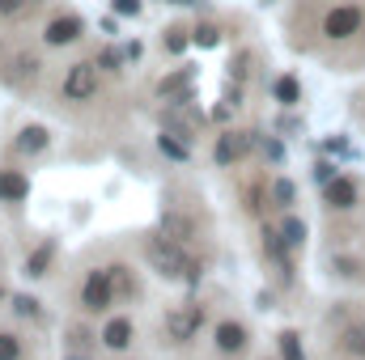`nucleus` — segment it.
I'll use <instances>...</instances> for the list:
<instances>
[{"instance_id":"obj_21","label":"nucleus","mask_w":365,"mask_h":360,"mask_svg":"<svg viewBox=\"0 0 365 360\" xmlns=\"http://www.w3.org/2000/svg\"><path fill=\"white\" fill-rule=\"evenodd\" d=\"M272 199L280 203V208H289V203H293V182H289V179H280V182L272 186Z\"/></svg>"},{"instance_id":"obj_6","label":"nucleus","mask_w":365,"mask_h":360,"mask_svg":"<svg viewBox=\"0 0 365 360\" xmlns=\"http://www.w3.org/2000/svg\"><path fill=\"white\" fill-rule=\"evenodd\" d=\"M357 195H361V191H357V179H340V174H336V179L323 186V203H327L331 212H349V208H357Z\"/></svg>"},{"instance_id":"obj_12","label":"nucleus","mask_w":365,"mask_h":360,"mask_svg":"<svg viewBox=\"0 0 365 360\" xmlns=\"http://www.w3.org/2000/svg\"><path fill=\"white\" fill-rule=\"evenodd\" d=\"M51 259H56V242H43V246L26 259V275H30V280H43L47 268H51Z\"/></svg>"},{"instance_id":"obj_17","label":"nucleus","mask_w":365,"mask_h":360,"mask_svg":"<svg viewBox=\"0 0 365 360\" xmlns=\"http://www.w3.org/2000/svg\"><path fill=\"white\" fill-rule=\"evenodd\" d=\"M280 233H284V242H289V246H302V242H306V225H302L297 216H284Z\"/></svg>"},{"instance_id":"obj_19","label":"nucleus","mask_w":365,"mask_h":360,"mask_svg":"<svg viewBox=\"0 0 365 360\" xmlns=\"http://www.w3.org/2000/svg\"><path fill=\"white\" fill-rule=\"evenodd\" d=\"M276 348H280V360H306V356H302V339H297L293 331H284Z\"/></svg>"},{"instance_id":"obj_3","label":"nucleus","mask_w":365,"mask_h":360,"mask_svg":"<svg viewBox=\"0 0 365 360\" xmlns=\"http://www.w3.org/2000/svg\"><path fill=\"white\" fill-rule=\"evenodd\" d=\"M86 34V21L77 17V13H56V17H47V26H43V43L47 47H68V43H77Z\"/></svg>"},{"instance_id":"obj_5","label":"nucleus","mask_w":365,"mask_h":360,"mask_svg":"<svg viewBox=\"0 0 365 360\" xmlns=\"http://www.w3.org/2000/svg\"><path fill=\"white\" fill-rule=\"evenodd\" d=\"M98 93V64H68L64 73V97L68 102H90Z\"/></svg>"},{"instance_id":"obj_18","label":"nucleus","mask_w":365,"mask_h":360,"mask_svg":"<svg viewBox=\"0 0 365 360\" xmlns=\"http://www.w3.org/2000/svg\"><path fill=\"white\" fill-rule=\"evenodd\" d=\"M297 97H302V85H297L293 77H280V81H276V102H284V106H293Z\"/></svg>"},{"instance_id":"obj_14","label":"nucleus","mask_w":365,"mask_h":360,"mask_svg":"<svg viewBox=\"0 0 365 360\" xmlns=\"http://www.w3.org/2000/svg\"><path fill=\"white\" fill-rule=\"evenodd\" d=\"M344 352L357 356V360H365V322H353V327L344 331Z\"/></svg>"},{"instance_id":"obj_7","label":"nucleus","mask_w":365,"mask_h":360,"mask_svg":"<svg viewBox=\"0 0 365 360\" xmlns=\"http://www.w3.org/2000/svg\"><path fill=\"white\" fill-rule=\"evenodd\" d=\"M247 153H251V136H247V132H225V136H217V149H212L217 166H234V162H242Z\"/></svg>"},{"instance_id":"obj_25","label":"nucleus","mask_w":365,"mask_h":360,"mask_svg":"<svg viewBox=\"0 0 365 360\" xmlns=\"http://www.w3.org/2000/svg\"><path fill=\"white\" fill-rule=\"evenodd\" d=\"M110 4H115L123 17H136V13H140V0H110Z\"/></svg>"},{"instance_id":"obj_9","label":"nucleus","mask_w":365,"mask_h":360,"mask_svg":"<svg viewBox=\"0 0 365 360\" xmlns=\"http://www.w3.org/2000/svg\"><path fill=\"white\" fill-rule=\"evenodd\" d=\"M195 327H200V305H187V309H175L170 318H166V331H170V339H191L195 335Z\"/></svg>"},{"instance_id":"obj_23","label":"nucleus","mask_w":365,"mask_h":360,"mask_svg":"<svg viewBox=\"0 0 365 360\" xmlns=\"http://www.w3.org/2000/svg\"><path fill=\"white\" fill-rule=\"evenodd\" d=\"M331 179H336V166H331V162H314V182H323V186H327Z\"/></svg>"},{"instance_id":"obj_24","label":"nucleus","mask_w":365,"mask_h":360,"mask_svg":"<svg viewBox=\"0 0 365 360\" xmlns=\"http://www.w3.org/2000/svg\"><path fill=\"white\" fill-rule=\"evenodd\" d=\"M98 68H106V73H119V55H115V51L106 47V51L98 55Z\"/></svg>"},{"instance_id":"obj_16","label":"nucleus","mask_w":365,"mask_h":360,"mask_svg":"<svg viewBox=\"0 0 365 360\" xmlns=\"http://www.w3.org/2000/svg\"><path fill=\"white\" fill-rule=\"evenodd\" d=\"M0 199H26V179L13 174V170H4L0 174Z\"/></svg>"},{"instance_id":"obj_13","label":"nucleus","mask_w":365,"mask_h":360,"mask_svg":"<svg viewBox=\"0 0 365 360\" xmlns=\"http://www.w3.org/2000/svg\"><path fill=\"white\" fill-rule=\"evenodd\" d=\"M34 9H38V0H0V21H21Z\"/></svg>"},{"instance_id":"obj_11","label":"nucleus","mask_w":365,"mask_h":360,"mask_svg":"<svg viewBox=\"0 0 365 360\" xmlns=\"http://www.w3.org/2000/svg\"><path fill=\"white\" fill-rule=\"evenodd\" d=\"M102 344H106L110 352H123V348L132 344V322H128V318H110V322L102 327Z\"/></svg>"},{"instance_id":"obj_1","label":"nucleus","mask_w":365,"mask_h":360,"mask_svg":"<svg viewBox=\"0 0 365 360\" xmlns=\"http://www.w3.org/2000/svg\"><path fill=\"white\" fill-rule=\"evenodd\" d=\"M145 259H149V268L158 271V275H166V280L191 275V263H187L182 246H175L170 238H149V242H145Z\"/></svg>"},{"instance_id":"obj_8","label":"nucleus","mask_w":365,"mask_h":360,"mask_svg":"<svg viewBox=\"0 0 365 360\" xmlns=\"http://www.w3.org/2000/svg\"><path fill=\"white\" fill-rule=\"evenodd\" d=\"M247 327L242 322H234V318H225V322H217V331H212V344H217V352H225V356H238L242 348H247Z\"/></svg>"},{"instance_id":"obj_4","label":"nucleus","mask_w":365,"mask_h":360,"mask_svg":"<svg viewBox=\"0 0 365 360\" xmlns=\"http://www.w3.org/2000/svg\"><path fill=\"white\" fill-rule=\"evenodd\" d=\"M110 301H115V275L106 268H93L90 275H86V288H81V305L98 314V309H106Z\"/></svg>"},{"instance_id":"obj_20","label":"nucleus","mask_w":365,"mask_h":360,"mask_svg":"<svg viewBox=\"0 0 365 360\" xmlns=\"http://www.w3.org/2000/svg\"><path fill=\"white\" fill-rule=\"evenodd\" d=\"M0 360H21V344L13 331H0Z\"/></svg>"},{"instance_id":"obj_2","label":"nucleus","mask_w":365,"mask_h":360,"mask_svg":"<svg viewBox=\"0 0 365 360\" xmlns=\"http://www.w3.org/2000/svg\"><path fill=\"white\" fill-rule=\"evenodd\" d=\"M357 30H361V4L357 0H344V4L327 9V17H323V38L327 43H349Z\"/></svg>"},{"instance_id":"obj_10","label":"nucleus","mask_w":365,"mask_h":360,"mask_svg":"<svg viewBox=\"0 0 365 360\" xmlns=\"http://www.w3.org/2000/svg\"><path fill=\"white\" fill-rule=\"evenodd\" d=\"M38 77V55L34 51H17L13 60H9V81L13 85H30Z\"/></svg>"},{"instance_id":"obj_22","label":"nucleus","mask_w":365,"mask_h":360,"mask_svg":"<svg viewBox=\"0 0 365 360\" xmlns=\"http://www.w3.org/2000/svg\"><path fill=\"white\" fill-rule=\"evenodd\" d=\"M162 149L175 157V162H187V144H179V140H170V136H162Z\"/></svg>"},{"instance_id":"obj_26","label":"nucleus","mask_w":365,"mask_h":360,"mask_svg":"<svg viewBox=\"0 0 365 360\" xmlns=\"http://www.w3.org/2000/svg\"><path fill=\"white\" fill-rule=\"evenodd\" d=\"M0 301H4V288H0Z\"/></svg>"},{"instance_id":"obj_15","label":"nucleus","mask_w":365,"mask_h":360,"mask_svg":"<svg viewBox=\"0 0 365 360\" xmlns=\"http://www.w3.org/2000/svg\"><path fill=\"white\" fill-rule=\"evenodd\" d=\"M17 149H21V153H38V149H47V132H43V127H21Z\"/></svg>"},{"instance_id":"obj_27","label":"nucleus","mask_w":365,"mask_h":360,"mask_svg":"<svg viewBox=\"0 0 365 360\" xmlns=\"http://www.w3.org/2000/svg\"><path fill=\"white\" fill-rule=\"evenodd\" d=\"M68 360H77V356H68Z\"/></svg>"}]
</instances>
